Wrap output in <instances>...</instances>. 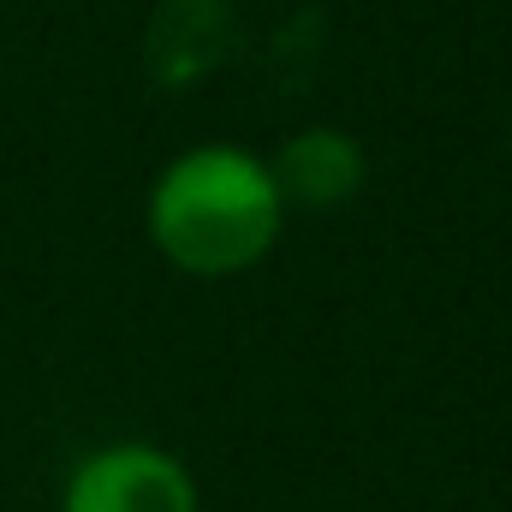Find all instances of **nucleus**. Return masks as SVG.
Segmentation results:
<instances>
[{"label": "nucleus", "mask_w": 512, "mask_h": 512, "mask_svg": "<svg viewBox=\"0 0 512 512\" xmlns=\"http://www.w3.org/2000/svg\"><path fill=\"white\" fill-rule=\"evenodd\" d=\"M268 167H274V185H280L286 209H340L364 185V149L346 131L328 126L298 131L280 155H268Z\"/></svg>", "instance_id": "obj_3"}, {"label": "nucleus", "mask_w": 512, "mask_h": 512, "mask_svg": "<svg viewBox=\"0 0 512 512\" xmlns=\"http://www.w3.org/2000/svg\"><path fill=\"white\" fill-rule=\"evenodd\" d=\"M507 137H512V126H507Z\"/></svg>", "instance_id": "obj_4"}, {"label": "nucleus", "mask_w": 512, "mask_h": 512, "mask_svg": "<svg viewBox=\"0 0 512 512\" xmlns=\"http://www.w3.org/2000/svg\"><path fill=\"white\" fill-rule=\"evenodd\" d=\"M280 227H286V203L274 167L245 143L179 149L143 197L149 245L191 280H233L256 268L280 245Z\"/></svg>", "instance_id": "obj_1"}, {"label": "nucleus", "mask_w": 512, "mask_h": 512, "mask_svg": "<svg viewBox=\"0 0 512 512\" xmlns=\"http://www.w3.org/2000/svg\"><path fill=\"white\" fill-rule=\"evenodd\" d=\"M60 512H203V495L179 453L155 441H108L66 471Z\"/></svg>", "instance_id": "obj_2"}]
</instances>
